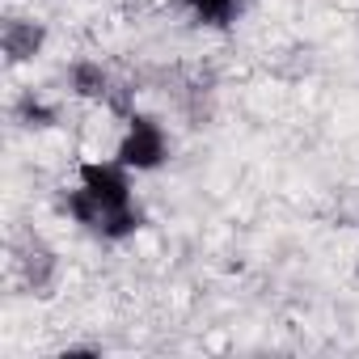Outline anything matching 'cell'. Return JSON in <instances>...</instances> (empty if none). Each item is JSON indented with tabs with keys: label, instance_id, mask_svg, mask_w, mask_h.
Instances as JSON below:
<instances>
[{
	"label": "cell",
	"instance_id": "obj_7",
	"mask_svg": "<svg viewBox=\"0 0 359 359\" xmlns=\"http://www.w3.org/2000/svg\"><path fill=\"white\" fill-rule=\"evenodd\" d=\"M13 114H18V123L22 127H51L55 118H60V110L55 106H47L43 97H34V93H26L18 106H13Z\"/></svg>",
	"mask_w": 359,
	"mask_h": 359
},
{
	"label": "cell",
	"instance_id": "obj_5",
	"mask_svg": "<svg viewBox=\"0 0 359 359\" xmlns=\"http://www.w3.org/2000/svg\"><path fill=\"white\" fill-rule=\"evenodd\" d=\"M55 271H60V262H55V254H51L47 245L34 241V245L22 254V279H26V287H30L34 296H51Z\"/></svg>",
	"mask_w": 359,
	"mask_h": 359
},
{
	"label": "cell",
	"instance_id": "obj_4",
	"mask_svg": "<svg viewBox=\"0 0 359 359\" xmlns=\"http://www.w3.org/2000/svg\"><path fill=\"white\" fill-rule=\"evenodd\" d=\"M0 47H5L9 64H30L47 47V26L34 22V18H13V22H5V30H0Z\"/></svg>",
	"mask_w": 359,
	"mask_h": 359
},
{
	"label": "cell",
	"instance_id": "obj_6",
	"mask_svg": "<svg viewBox=\"0 0 359 359\" xmlns=\"http://www.w3.org/2000/svg\"><path fill=\"white\" fill-rule=\"evenodd\" d=\"M177 5L208 30H229L241 13V0H177Z\"/></svg>",
	"mask_w": 359,
	"mask_h": 359
},
{
	"label": "cell",
	"instance_id": "obj_3",
	"mask_svg": "<svg viewBox=\"0 0 359 359\" xmlns=\"http://www.w3.org/2000/svg\"><path fill=\"white\" fill-rule=\"evenodd\" d=\"M68 89L85 102H102V106H114L123 118L131 114V106L118 97V81L110 76V68H102L97 60H76L68 68Z\"/></svg>",
	"mask_w": 359,
	"mask_h": 359
},
{
	"label": "cell",
	"instance_id": "obj_2",
	"mask_svg": "<svg viewBox=\"0 0 359 359\" xmlns=\"http://www.w3.org/2000/svg\"><path fill=\"white\" fill-rule=\"evenodd\" d=\"M123 123H127V127H123V135H118L114 156H118L131 173H152V169H161V165L169 161V131H165L152 114H140V110H131Z\"/></svg>",
	"mask_w": 359,
	"mask_h": 359
},
{
	"label": "cell",
	"instance_id": "obj_1",
	"mask_svg": "<svg viewBox=\"0 0 359 359\" xmlns=\"http://www.w3.org/2000/svg\"><path fill=\"white\" fill-rule=\"evenodd\" d=\"M64 212L72 224L102 241H127L144 229V212L135 203V173L110 156V161H81L76 187L64 195Z\"/></svg>",
	"mask_w": 359,
	"mask_h": 359
}]
</instances>
